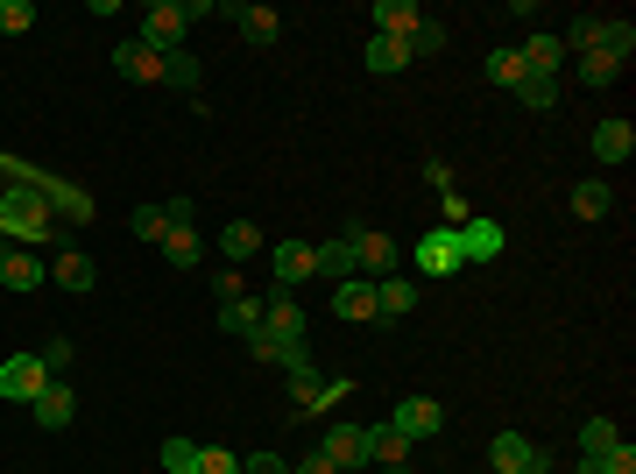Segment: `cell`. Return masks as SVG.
<instances>
[{
	"mask_svg": "<svg viewBox=\"0 0 636 474\" xmlns=\"http://www.w3.org/2000/svg\"><path fill=\"white\" fill-rule=\"evenodd\" d=\"M283 376H291V396H297V411H305V418H318V411H340L346 396H354V382H346V376L326 382L305 354H297V362H283Z\"/></svg>",
	"mask_w": 636,
	"mask_h": 474,
	"instance_id": "1",
	"label": "cell"
},
{
	"mask_svg": "<svg viewBox=\"0 0 636 474\" xmlns=\"http://www.w3.org/2000/svg\"><path fill=\"white\" fill-rule=\"evenodd\" d=\"M50 382L57 376L43 368V354H14V362H0V404H36Z\"/></svg>",
	"mask_w": 636,
	"mask_h": 474,
	"instance_id": "2",
	"label": "cell"
},
{
	"mask_svg": "<svg viewBox=\"0 0 636 474\" xmlns=\"http://www.w3.org/2000/svg\"><path fill=\"white\" fill-rule=\"evenodd\" d=\"M185 28H191V14L177 8V0H156V8L142 14V28H134V43H149L156 57H170V50H185Z\"/></svg>",
	"mask_w": 636,
	"mask_h": 474,
	"instance_id": "3",
	"label": "cell"
},
{
	"mask_svg": "<svg viewBox=\"0 0 636 474\" xmlns=\"http://www.w3.org/2000/svg\"><path fill=\"white\" fill-rule=\"evenodd\" d=\"M318 453H326L340 474H361V467H368V425H346V418H340L326 439H318Z\"/></svg>",
	"mask_w": 636,
	"mask_h": 474,
	"instance_id": "4",
	"label": "cell"
},
{
	"mask_svg": "<svg viewBox=\"0 0 636 474\" xmlns=\"http://www.w3.org/2000/svg\"><path fill=\"white\" fill-rule=\"evenodd\" d=\"M389 425H397V432L417 447V439H438V432H446V404H438V396H403Z\"/></svg>",
	"mask_w": 636,
	"mask_h": 474,
	"instance_id": "5",
	"label": "cell"
},
{
	"mask_svg": "<svg viewBox=\"0 0 636 474\" xmlns=\"http://www.w3.org/2000/svg\"><path fill=\"white\" fill-rule=\"evenodd\" d=\"M460 262H467V248H460V234H452V227H432V234L417 241V270H424V276H452Z\"/></svg>",
	"mask_w": 636,
	"mask_h": 474,
	"instance_id": "6",
	"label": "cell"
},
{
	"mask_svg": "<svg viewBox=\"0 0 636 474\" xmlns=\"http://www.w3.org/2000/svg\"><path fill=\"white\" fill-rule=\"evenodd\" d=\"M262 325L276 340H291V347H305V305H297V291H269V298H262Z\"/></svg>",
	"mask_w": 636,
	"mask_h": 474,
	"instance_id": "7",
	"label": "cell"
},
{
	"mask_svg": "<svg viewBox=\"0 0 636 474\" xmlns=\"http://www.w3.org/2000/svg\"><path fill=\"white\" fill-rule=\"evenodd\" d=\"M346 241H354V262H361L368 276H397V241H389L382 227H354Z\"/></svg>",
	"mask_w": 636,
	"mask_h": 474,
	"instance_id": "8",
	"label": "cell"
},
{
	"mask_svg": "<svg viewBox=\"0 0 636 474\" xmlns=\"http://www.w3.org/2000/svg\"><path fill=\"white\" fill-rule=\"evenodd\" d=\"M311 276L318 284H346V276H361V262H354V241H311Z\"/></svg>",
	"mask_w": 636,
	"mask_h": 474,
	"instance_id": "9",
	"label": "cell"
},
{
	"mask_svg": "<svg viewBox=\"0 0 636 474\" xmlns=\"http://www.w3.org/2000/svg\"><path fill=\"white\" fill-rule=\"evenodd\" d=\"M114 71H120V79H134V85H163V57L156 50H149V43H114Z\"/></svg>",
	"mask_w": 636,
	"mask_h": 474,
	"instance_id": "10",
	"label": "cell"
},
{
	"mask_svg": "<svg viewBox=\"0 0 636 474\" xmlns=\"http://www.w3.org/2000/svg\"><path fill=\"white\" fill-rule=\"evenodd\" d=\"M411 312H417V284H411V276H375V319L397 325Z\"/></svg>",
	"mask_w": 636,
	"mask_h": 474,
	"instance_id": "11",
	"label": "cell"
},
{
	"mask_svg": "<svg viewBox=\"0 0 636 474\" xmlns=\"http://www.w3.org/2000/svg\"><path fill=\"white\" fill-rule=\"evenodd\" d=\"M517 57H523L530 79H558V71H566V43L558 36H530V43H517Z\"/></svg>",
	"mask_w": 636,
	"mask_h": 474,
	"instance_id": "12",
	"label": "cell"
},
{
	"mask_svg": "<svg viewBox=\"0 0 636 474\" xmlns=\"http://www.w3.org/2000/svg\"><path fill=\"white\" fill-rule=\"evenodd\" d=\"M269 262H276V291L311 284V241H283V248H269Z\"/></svg>",
	"mask_w": 636,
	"mask_h": 474,
	"instance_id": "13",
	"label": "cell"
},
{
	"mask_svg": "<svg viewBox=\"0 0 636 474\" xmlns=\"http://www.w3.org/2000/svg\"><path fill=\"white\" fill-rule=\"evenodd\" d=\"M28 411H36V425H43V432H64V425L79 418V396H71L64 382H50V390H43V396H36V404H28Z\"/></svg>",
	"mask_w": 636,
	"mask_h": 474,
	"instance_id": "14",
	"label": "cell"
},
{
	"mask_svg": "<svg viewBox=\"0 0 636 474\" xmlns=\"http://www.w3.org/2000/svg\"><path fill=\"white\" fill-rule=\"evenodd\" d=\"M0 284H8V291H43V284H50V270H43L28 248H8V256H0Z\"/></svg>",
	"mask_w": 636,
	"mask_h": 474,
	"instance_id": "15",
	"label": "cell"
},
{
	"mask_svg": "<svg viewBox=\"0 0 636 474\" xmlns=\"http://www.w3.org/2000/svg\"><path fill=\"white\" fill-rule=\"evenodd\" d=\"M566 205H573V220H609V205H615V185H609V177H580Z\"/></svg>",
	"mask_w": 636,
	"mask_h": 474,
	"instance_id": "16",
	"label": "cell"
},
{
	"mask_svg": "<svg viewBox=\"0 0 636 474\" xmlns=\"http://www.w3.org/2000/svg\"><path fill=\"white\" fill-rule=\"evenodd\" d=\"M368 467H411V439L397 425H368Z\"/></svg>",
	"mask_w": 636,
	"mask_h": 474,
	"instance_id": "17",
	"label": "cell"
},
{
	"mask_svg": "<svg viewBox=\"0 0 636 474\" xmlns=\"http://www.w3.org/2000/svg\"><path fill=\"white\" fill-rule=\"evenodd\" d=\"M488 461H495V474H523L530 461H538V447H530L523 432H495L488 439Z\"/></svg>",
	"mask_w": 636,
	"mask_h": 474,
	"instance_id": "18",
	"label": "cell"
},
{
	"mask_svg": "<svg viewBox=\"0 0 636 474\" xmlns=\"http://www.w3.org/2000/svg\"><path fill=\"white\" fill-rule=\"evenodd\" d=\"M332 312H340V319H375V284H368V276L332 284Z\"/></svg>",
	"mask_w": 636,
	"mask_h": 474,
	"instance_id": "19",
	"label": "cell"
},
{
	"mask_svg": "<svg viewBox=\"0 0 636 474\" xmlns=\"http://www.w3.org/2000/svg\"><path fill=\"white\" fill-rule=\"evenodd\" d=\"M375 22H382V36H403V43H411L417 22H424V8H417V0H375Z\"/></svg>",
	"mask_w": 636,
	"mask_h": 474,
	"instance_id": "20",
	"label": "cell"
},
{
	"mask_svg": "<svg viewBox=\"0 0 636 474\" xmlns=\"http://www.w3.org/2000/svg\"><path fill=\"white\" fill-rule=\"evenodd\" d=\"M57 284H64V291H79V298H85V291L99 284L93 256H85V248H57Z\"/></svg>",
	"mask_w": 636,
	"mask_h": 474,
	"instance_id": "21",
	"label": "cell"
},
{
	"mask_svg": "<svg viewBox=\"0 0 636 474\" xmlns=\"http://www.w3.org/2000/svg\"><path fill=\"white\" fill-rule=\"evenodd\" d=\"M234 22H240V36H248L255 50H269V43L283 36V14L276 8H234Z\"/></svg>",
	"mask_w": 636,
	"mask_h": 474,
	"instance_id": "22",
	"label": "cell"
},
{
	"mask_svg": "<svg viewBox=\"0 0 636 474\" xmlns=\"http://www.w3.org/2000/svg\"><path fill=\"white\" fill-rule=\"evenodd\" d=\"M629 150H636V128L629 121H601L594 128V163H629Z\"/></svg>",
	"mask_w": 636,
	"mask_h": 474,
	"instance_id": "23",
	"label": "cell"
},
{
	"mask_svg": "<svg viewBox=\"0 0 636 474\" xmlns=\"http://www.w3.org/2000/svg\"><path fill=\"white\" fill-rule=\"evenodd\" d=\"M255 325H262V298H248V291H240V298H226V305H220V333L248 340Z\"/></svg>",
	"mask_w": 636,
	"mask_h": 474,
	"instance_id": "24",
	"label": "cell"
},
{
	"mask_svg": "<svg viewBox=\"0 0 636 474\" xmlns=\"http://www.w3.org/2000/svg\"><path fill=\"white\" fill-rule=\"evenodd\" d=\"M403 64H411V43H403V36H375L368 43V71H375V79H397Z\"/></svg>",
	"mask_w": 636,
	"mask_h": 474,
	"instance_id": "25",
	"label": "cell"
},
{
	"mask_svg": "<svg viewBox=\"0 0 636 474\" xmlns=\"http://www.w3.org/2000/svg\"><path fill=\"white\" fill-rule=\"evenodd\" d=\"M163 256H170V270H199V256H205V241H199V227H170L163 234Z\"/></svg>",
	"mask_w": 636,
	"mask_h": 474,
	"instance_id": "26",
	"label": "cell"
},
{
	"mask_svg": "<svg viewBox=\"0 0 636 474\" xmlns=\"http://www.w3.org/2000/svg\"><path fill=\"white\" fill-rule=\"evenodd\" d=\"M594 50H609L615 64H629V50H636V22H609V14H601V43Z\"/></svg>",
	"mask_w": 636,
	"mask_h": 474,
	"instance_id": "27",
	"label": "cell"
},
{
	"mask_svg": "<svg viewBox=\"0 0 636 474\" xmlns=\"http://www.w3.org/2000/svg\"><path fill=\"white\" fill-rule=\"evenodd\" d=\"M205 79V71H199V57H191V50H170V57H163V85H177V93H191V85H199Z\"/></svg>",
	"mask_w": 636,
	"mask_h": 474,
	"instance_id": "28",
	"label": "cell"
},
{
	"mask_svg": "<svg viewBox=\"0 0 636 474\" xmlns=\"http://www.w3.org/2000/svg\"><path fill=\"white\" fill-rule=\"evenodd\" d=\"M248 354H255V362H297V354H305V347H291V340H276V333H269V325H255V333H248Z\"/></svg>",
	"mask_w": 636,
	"mask_h": 474,
	"instance_id": "29",
	"label": "cell"
},
{
	"mask_svg": "<svg viewBox=\"0 0 636 474\" xmlns=\"http://www.w3.org/2000/svg\"><path fill=\"white\" fill-rule=\"evenodd\" d=\"M226 262H248L255 256V248H262V227H255V220H234V227H226Z\"/></svg>",
	"mask_w": 636,
	"mask_h": 474,
	"instance_id": "30",
	"label": "cell"
},
{
	"mask_svg": "<svg viewBox=\"0 0 636 474\" xmlns=\"http://www.w3.org/2000/svg\"><path fill=\"white\" fill-rule=\"evenodd\" d=\"M609 447H623V425H615V418H587L580 425V453H609Z\"/></svg>",
	"mask_w": 636,
	"mask_h": 474,
	"instance_id": "31",
	"label": "cell"
},
{
	"mask_svg": "<svg viewBox=\"0 0 636 474\" xmlns=\"http://www.w3.org/2000/svg\"><path fill=\"white\" fill-rule=\"evenodd\" d=\"M191 467H199V439L170 432V439H163V474H191Z\"/></svg>",
	"mask_w": 636,
	"mask_h": 474,
	"instance_id": "32",
	"label": "cell"
},
{
	"mask_svg": "<svg viewBox=\"0 0 636 474\" xmlns=\"http://www.w3.org/2000/svg\"><path fill=\"white\" fill-rule=\"evenodd\" d=\"M488 79L503 85V93H517L530 71H523V57H517V50H488Z\"/></svg>",
	"mask_w": 636,
	"mask_h": 474,
	"instance_id": "33",
	"label": "cell"
},
{
	"mask_svg": "<svg viewBox=\"0 0 636 474\" xmlns=\"http://www.w3.org/2000/svg\"><path fill=\"white\" fill-rule=\"evenodd\" d=\"M580 79L587 85H615V79H623V64H615L609 50H580Z\"/></svg>",
	"mask_w": 636,
	"mask_h": 474,
	"instance_id": "34",
	"label": "cell"
},
{
	"mask_svg": "<svg viewBox=\"0 0 636 474\" xmlns=\"http://www.w3.org/2000/svg\"><path fill=\"white\" fill-rule=\"evenodd\" d=\"M36 28V8L28 0H0V36H28Z\"/></svg>",
	"mask_w": 636,
	"mask_h": 474,
	"instance_id": "35",
	"label": "cell"
},
{
	"mask_svg": "<svg viewBox=\"0 0 636 474\" xmlns=\"http://www.w3.org/2000/svg\"><path fill=\"white\" fill-rule=\"evenodd\" d=\"M517 99H523V107H530V114H544V107H558V79H523V85H517Z\"/></svg>",
	"mask_w": 636,
	"mask_h": 474,
	"instance_id": "36",
	"label": "cell"
},
{
	"mask_svg": "<svg viewBox=\"0 0 636 474\" xmlns=\"http://www.w3.org/2000/svg\"><path fill=\"white\" fill-rule=\"evenodd\" d=\"M128 227L142 234V241H163V234H170V220H163V205H134V213H128Z\"/></svg>",
	"mask_w": 636,
	"mask_h": 474,
	"instance_id": "37",
	"label": "cell"
},
{
	"mask_svg": "<svg viewBox=\"0 0 636 474\" xmlns=\"http://www.w3.org/2000/svg\"><path fill=\"white\" fill-rule=\"evenodd\" d=\"M601 43V14H580V22H566V50H594Z\"/></svg>",
	"mask_w": 636,
	"mask_h": 474,
	"instance_id": "38",
	"label": "cell"
},
{
	"mask_svg": "<svg viewBox=\"0 0 636 474\" xmlns=\"http://www.w3.org/2000/svg\"><path fill=\"white\" fill-rule=\"evenodd\" d=\"M446 50V22H417V36H411V57H438Z\"/></svg>",
	"mask_w": 636,
	"mask_h": 474,
	"instance_id": "39",
	"label": "cell"
},
{
	"mask_svg": "<svg viewBox=\"0 0 636 474\" xmlns=\"http://www.w3.org/2000/svg\"><path fill=\"white\" fill-rule=\"evenodd\" d=\"M191 474H240V461L220 453V447H199V467H191Z\"/></svg>",
	"mask_w": 636,
	"mask_h": 474,
	"instance_id": "40",
	"label": "cell"
},
{
	"mask_svg": "<svg viewBox=\"0 0 636 474\" xmlns=\"http://www.w3.org/2000/svg\"><path fill=\"white\" fill-rule=\"evenodd\" d=\"M424 185L446 199V191H452V163H446V156H424Z\"/></svg>",
	"mask_w": 636,
	"mask_h": 474,
	"instance_id": "41",
	"label": "cell"
},
{
	"mask_svg": "<svg viewBox=\"0 0 636 474\" xmlns=\"http://www.w3.org/2000/svg\"><path fill=\"white\" fill-rule=\"evenodd\" d=\"M601 474H636V447L623 439V447H609L601 453Z\"/></svg>",
	"mask_w": 636,
	"mask_h": 474,
	"instance_id": "42",
	"label": "cell"
},
{
	"mask_svg": "<svg viewBox=\"0 0 636 474\" xmlns=\"http://www.w3.org/2000/svg\"><path fill=\"white\" fill-rule=\"evenodd\" d=\"M36 354H43V368H50V376H57V368H64V362H71V340H64V333H50V340H43V347H36Z\"/></svg>",
	"mask_w": 636,
	"mask_h": 474,
	"instance_id": "43",
	"label": "cell"
},
{
	"mask_svg": "<svg viewBox=\"0 0 636 474\" xmlns=\"http://www.w3.org/2000/svg\"><path fill=\"white\" fill-rule=\"evenodd\" d=\"M240 474H291V467H283L276 453H248V461H240Z\"/></svg>",
	"mask_w": 636,
	"mask_h": 474,
	"instance_id": "44",
	"label": "cell"
},
{
	"mask_svg": "<svg viewBox=\"0 0 636 474\" xmlns=\"http://www.w3.org/2000/svg\"><path fill=\"white\" fill-rule=\"evenodd\" d=\"M163 220H170V227H191V220H199V205H191V199H170V205H163Z\"/></svg>",
	"mask_w": 636,
	"mask_h": 474,
	"instance_id": "45",
	"label": "cell"
},
{
	"mask_svg": "<svg viewBox=\"0 0 636 474\" xmlns=\"http://www.w3.org/2000/svg\"><path fill=\"white\" fill-rule=\"evenodd\" d=\"M291 474H340V467H332V461H326V453H305V461H297Z\"/></svg>",
	"mask_w": 636,
	"mask_h": 474,
	"instance_id": "46",
	"label": "cell"
},
{
	"mask_svg": "<svg viewBox=\"0 0 636 474\" xmlns=\"http://www.w3.org/2000/svg\"><path fill=\"white\" fill-rule=\"evenodd\" d=\"M523 474H552V467H544V453H538V461H530V467H523Z\"/></svg>",
	"mask_w": 636,
	"mask_h": 474,
	"instance_id": "47",
	"label": "cell"
},
{
	"mask_svg": "<svg viewBox=\"0 0 636 474\" xmlns=\"http://www.w3.org/2000/svg\"><path fill=\"white\" fill-rule=\"evenodd\" d=\"M382 474H411V467H382Z\"/></svg>",
	"mask_w": 636,
	"mask_h": 474,
	"instance_id": "48",
	"label": "cell"
}]
</instances>
